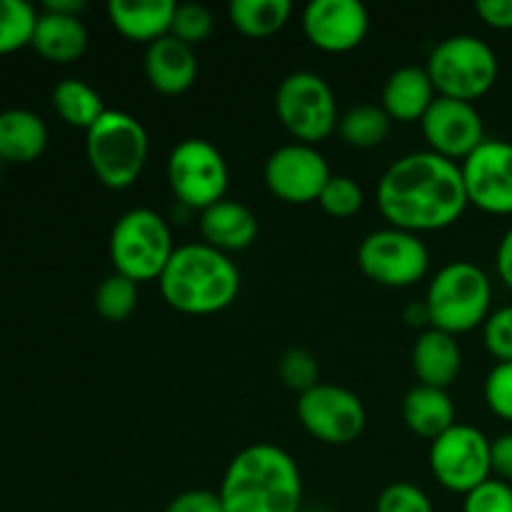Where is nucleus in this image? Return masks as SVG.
Wrapping results in <instances>:
<instances>
[{
  "instance_id": "nucleus-1",
  "label": "nucleus",
  "mask_w": 512,
  "mask_h": 512,
  "mask_svg": "<svg viewBox=\"0 0 512 512\" xmlns=\"http://www.w3.org/2000/svg\"><path fill=\"white\" fill-rule=\"evenodd\" d=\"M375 198L390 228L415 235L450 228L470 205L460 163L430 150L395 160L378 180Z\"/></svg>"
},
{
  "instance_id": "nucleus-2",
  "label": "nucleus",
  "mask_w": 512,
  "mask_h": 512,
  "mask_svg": "<svg viewBox=\"0 0 512 512\" xmlns=\"http://www.w3.org/2000/svg\"><path fill=\"white\" fill-rule=\"evenodd\" d=\"M218 495L223 512H300L303 475L288 450L248 445L228 463Z\"/></svg>"
},
{
  "instance_id": "nucleus-3",
  "label": "nucleus",
  "mask_w": 512,
  "mask_h": 512,
  "mask_svg": "<svg viewBox=\"0 0 512 512\" xmlns=\"http://www.w3.org/2000/svg\"><path fill=\"white\" fill-rule=\"evenodd\" d=\"M163 300L183 315H213L240 293V270L230 255L205 243L178 245L158 280Z\"/></svg>"
},
{
  "instance_id": "nucleus-4",
  "label": "nucleus",
  "mask_w": 512,
  "mask_h": 512,
  "mask_svg": "<svg viewBox=\"0 0 512 512\" xmlns=\"http://www.w3.org/2000/svg\"><path fill=\"white\" fill-rule=\"evenodd\" d=\"M430 328L460 335L483 328L493 313V283L480 265L470 260H455L433 275L425 293Z\"/></svg>"
},
{
  "instance_id": "nucleus-5",
  "label": "nucleus",
  "mask_w": 512,
  "mask_h": 512,
  "mask_svg": "<svg viewBox=\"0 0 512 512\" xmlns=\"http://www.w3.org/2000/svg\"><path fill=\"white\" fill-rule=\"evenodd\" d=\"M148 130L135 115L105 110L103 118L85 133V155L95 178L110 190L135 185L148 163Z\"/></svg>"
},
{
  "instance_id": "nucleus-6",
  "label": "nucleus",
  "mask_w": 512,
  "mask_h": 512,
  "mask_svg": "<svg viewBox=\"0 0 512 512\" xmlns=\"http://www.w3.org/2000/svg\"><path fill=\"white\" fill-rule=\"evenodd\" d=\"M110 263L115 273L133 283L160 280L175 253L170 225L150 208H133L115 220L108 240Z\"/></svg>"
},
{
  "instance_id": "nucleus-7",
  "label": "nucleus",
  "mask_w": 512,
  "mask_h": 512,
  "mask_svg": "<svg viewBox=\"0 0 512 512\" xmlns=\"http://www.w3.org/2000/svg\"><path fill=\"white\" fill-rule=\"evenodd\" d=\"M425 70L438 95L475 103L498 83L500 63L485 40L463 33L440 40L430 53Z\"/></svg>"
},
{
  "instance_id": "nucleus-8",
  "label": "nucleus",
  "mask_w": 512,
  "mask_h": 512,
  "mask_svg": "<svg viewBox=\"0 0 512 512\" xmlns=\"http://www.w3.org/2000/svg\"><path fill=\"white\" fill-rule=\"evenodd\" d=\"M275 115L295 143L318 145L338 130V100L323 75L295 70L275 90Z\"/></svg>"
},
{
  "instance_id": "nucleus-9",
  "label": "nucleus",
  "mask_w": 512,
  "mask_h": 512,
  "mask_svg": "<svg viewBox=\"0 0 512 512\" xmlns=\"http://www.w3.org/2000/svg\"><path fill=\"white\" fill-rule=\"evenodd\" d=\"M175 200L190 210H208L228 193V160L205 138H185L170 150L165 165Z\"/></svg>"
},
{
  "instance_id": "nucleus-10",
  "label": "nucleus",
  "mask_w": 512,
  "mask_h": 512,
  "mask_svg": "<svg viewBox=\"0 0 512 512\" xmlns=\"http://www.w3.org/2000/svg\"><path fill=\"white\" fill-rule=\"evenodd\" d=\"M358 265L373 283L410 288L428 275L430 250L420 235L388 225L365 235L358 245Z\"/></svg>"
},
{
  "instance_id": "nucleus-11",
  "label": "nucleus",
  "mask_w": 512,
  "mask_h": 512,
  "mask_svg": "<svg viewBox=\"0 0 512 512\" xmlns=\"http://www.w3.org/2000/svg\"><path fill=\"white\" fill-rule=\"evenodd\" d=\"M490 443L493 440H488L483 430L455 423L430 443V473L450 493L468 495L470 490L493 478Z\"/></svg>"
},
{
  "instance_id": "nucleus-12",
  "label": "nucleus",
  "mask_w": 512,
  "mask_h": 512,
  "mask_svg": "<svg viewBox=\"0 0 512 512\" xmlns=\"http://www.w3.org/2000/svg\"><path fill=\"white\" fill-rule=\"evenodd\" d=\"M305 433L325 445H350L363 435L368 413L353 390L333 383H318L308 393L298 395L295 405Z\"/></svg>"
},
{
  "instance_id": "nucleus-13",
  "label": "nucleus",
  "mask_w": 512,
  "mask_h": 512,
  "mask_svg": "<svg viewBox=\"0 0 512 512\" xmlns=\"http://www.w3.org/2000/svg\"><path fill=\"white\" fill-rule=\"evenodd\" d=\"M265 185L278 200L290 205L318 203L325 185L333 178L325 155L315 145H280L265 160Z\"/></svg>"
},
{
  "instance_id": "nucleus-14",
  "label": "nucleus",
  "mask_w": 512,
  "mask_h": 512,
  "mask_svg": "<svg viewBox=\"0 0 512 512\" xmlns=\"http://www.w3.org/2000/svg\"><path fill=\"white\" fill-rule=\"evenodd\" d=\"M420 130L430 153L463 163L485 143V123L475 103L455 98H438L420 120Z\"/></svg>"
},
{
  "instance_id": "nucleus-15",
  "label": "nucleus",
  "mask_w": 512,
  "mask_h": 512,
  "mask_svg": "<svg viewBox=\"0 0 512 512\" xmlns=\"http://www.w3.org/2000/svg\"><path fill=\"white\" fill-rule=\"evenodd\" d=\"M468 203L490 215H512V143L485 138L460 163Z\"/></svg>"
},
{
  "instance_id": "nucleus-16",
  "label": "nucleus",
  "mask_w": 512,
  "mask_h": 512,
  "mask_svg": "<svg viewBox=\"0 0 512 512\" xmlns=\"http://www.w3.org/2000/svg\"><path fill=\"white\" fill-rule=\"evenodd\" d=\"M370 15L360 0H313L303 10V33L323 53H350L365 40Z\"/></svg>"
},
{
  "instance_id": "nucleus-17",
  "label": "nucleus",
  "mask_w": 512,
  "mask_h": 512,
  "mask_svg": "<svg viewBox=\"0 0 512 512\" xmlns=\"http://www.w3.org/2000/svg\"><path fill=\"white\" fill-rule=\"evenodd\" d=\"M198 70L195 48L180 43L173 35L155 40L145 50V78L150 88L163 95H180L193 88Z\"/></svg>"
},
{
  "instance_id": "nucleus-18",
  "label": "nucleus",
  "mask_w": 512,
  "mask_h": 512,
  "mask_svg": "<svg viewBox=\"0 0 512 512\" xmlns=\"http://www.w3.org/2000/svg\"><path fill=\"white\" fill-rule=\"evenodd\" d=\"M198 225L200 233H203V243L225 255L250 248L260 230L253 210L238 200L228 198L203 210Z\"/></svg>"
},
{
  "instance_id": "nucleus-19",
  "label": "nucleus",
  "mask_w": 512,
  "mask_h": 512,
  "mask_svg": "<svg viewBox=\"0 0 512 512\" xmlns=\"http://www.w3.org/2000/svg\"><path fill=\"white\" fill-rule=\"evenodd\" d=\"M438 98L428 70L418 65H403L393 70L383 85L380 108L398 123H420L433 100Z\"/></svg>"
},
{
  "instance_id": "nucleus-20",
  "label": "nucleus",
  "mask_w": 512,
  "mask_h": 512,
  "mask_svg": "<svg viewBox=\"0 0 512 512\" xmlns=\"http://www.w3.org/2000/svg\"><path fill=\"white\" fill-rule=\"evenodd\" d=\"M463 370V350L458 338L443 330L428 328L413 345V373L420 385L448 390Z\"/></svg>"
},
{
  "instance_id": "nucleus-21",
  "label": "nucleus",
  "mask_w": 512,
  "mask_h": 512,
  "mask_svg": "<svg viewBox=\"0 0 512 512\" xmlns=\"http://www.w3.org/2000/svg\"><path fill=\"white\" fill-rule=\"evenodd\" d=\"M175 8L173 0H110L108 20L123 38L150 45L170 35Z\"/></svg>"
},
{
  "instance_id": "nucleus-22",
  "label": "nucleus",
  "mask_w": 512,
  "mask_h": 512,
  "mask_svg": "<svg viewBox=\"0 0 512 512\" xmlns=\"http://www.w3.org/2000/svg\"><path fill=\"white\" fill-rule=\"evenodd\" d=\"M30 45L48 63L68 65L83 58L88 48V28L78 15H60L40 10Z\"/></svg>"
},
{
  "instance_id": "nucleus-23",
  "label": "nucleus",
  "mask_w": 512,
  "mask_h": 512,
  "mask_svg": "<svg viewBox=\"0 0 512 512\" xmlns=\"http://www.w3.org/2000/svg\"><path fill=\"white\" fill-rule=\"evenodd\" d=\"M48 148V125L38 113L10 108L0 113V160L25 165L38 160Z\"/></svg>"
},
{
  "instance_id": "nucleus-24",
  "label": "nucleus",
  "mask_w": 512,
  "mask_h": 512,
  "mask_svg": "<svg viewBox=\"0 0 512 512\" xmlns=\"http://www.w3.org/2000/svg\"><path fill=\"white\" fill-rule=\"evenodd\" d=\"M403 420L410 433L433 443L455 425V403L448 390L418 383L403 398Z\"/></svg>"
},
{
  "instance_id": "nucleus-25",
  "label": "nucleus",
  "mask_w": 512,
  "mask_h": 512,
  "mask_svg": "<svg viewBox=\"0 0 512 512\" xmlns=\"http://www.w3.org/2000/svg\"><path fill=\"white\" fill-rule=\"evenodd\" d=\"M293 15L290 0H233L228 5V18L245 38H270L288 25Z\"/></svg>"
},
{
  "instance_id": "nucleus-26",
  "label": "nucleus",
  "mask_w": 512,
  "mask_h": 512,
  "mask_svg": "<svg viewBox=\"0 0 512 512\" xmlns=\"http://www.w3.org/2000/svg\"><path fill=\"white\" fill-rule=\"evenodd\" d=\"M53 108L60 115V120L70 125V128H80L88 133L108 108L103 105L98 90L88 85L85 80L65 78L55 85L53 90Z\"/></svg>"
},
{
  "instance_id": "nucleus-27",
  "label": "nucleus",
  "mask_w": 512,
  "mask_h": 512,
  "mask_svg": "<svg viewBox=\"0 0 512 512\" xmlns=\"http://www.w3.org/2000/svg\"><path fill=\"white\" fill-rule=\"evenodd\" d=\"M390 125H393V120H390V115L380 105L363 103L353 105L348 113L340 115L338 133L343 143H348L350 148L370 150L388 140Z\"/></svg>"
},
{
  "instance_id": "nucleus-28",
  "label": "nucleus",
  "mask_w": 512,
  "mask_h": 512,
  "mask_svg": "<svg viewBox=\"0 0 512 512\" xmlns=\"http://www.w3.org/2000/svg\"><path fill=\"white\" fill-rule=\"evenodd\" d=\"M95 310L108 323H123L138 308V283L125 275L113 273L95 290Z\"/></svg>"
},
{
  "instance_id": "nucleus-29",
  "label": "nucleus",
  "mask_w": 512,
  "mask_h": 512,
  "mask_svg": "<svg viewBox=\"0 0 512 512\" xmlns=\"http://www.w3.org/2000/svg\"><path fill=\"white\" fill-rule=\"evenodd\" d=\"M38 10L25 0H0V55H10L33 40Z\"/></svg>"
},
{
  "instance_id": "nucleus-30",
  "label": "nucleus",
  "mask_w": 512,
  "mask_h": 512,
  "mask_svg": "<svg viewBox=\"0 0 512 512\" xmlns=\"http://www.w3.org/2000/svg\"><path fill=\"white\" fill-rule=\"evenodd\" d=\"M278 375L285 388L303 395L320 383V365L315 355L305 348H290L280 355Z\"/></svg>"
},
{
  "instance_id": "nucleus-31",
  "label": "nucleus",
  "mask_w": 512,
  "mask_h": 512,
  "mask_svg": "<svg viewBox=\"0 0 512 512\" xmlns=\"http://www.w3.org/2000/svg\"><path fill=\"white\" fill-rule=\"evenodd\" d=\"M213 28H215V18H213V13L205 8V5L180 3L178 8H175L173 25H170V35H173V38H178L180 43L195 48V45L205 43V40L213 35Z\"/></svg>"
},
{
  "instance_id": "nucleus-32",
  "label": "nucleus",
  "mask_w": 512,
  "mask_h": 512,
  "mask_svg": "<svg viewBox=\"0 0 512 512\" xmlns=\"http://www.w3.org/2000/svg\"><path fill=\"white\" fill-rule=\"evenodd\" d=\"M363 200V188H360L353 178H348V175H333V178L328 180V185H325L318 203L328 215L345 220L353 218V215L363 208Z\"/></svg>"
},
{
  "instance_id": "nucleus-33",
  "label": "nucleus",
  "mask_w": 512,
  "mask_h": 512,
  "mask_svg": "<svg viewBox=\"0 0 512 512\" xmlns=\"http://www.w3.org/2000/svg\"><path fill=\"white\" fill-rule=\"evenodd\" d=\"M375 512H435L433 500L415 483H390L380 490L375 500Z\"/></svg>"
},
{
  "instance_id": "nucleus-34",
  "label": "nucleus",
  "mask_w": 512,
  "mask_h": 512,
  "mask_svg": "<svg viewBox=\"0 0 512 512\" xmlns=\"http://www.w3.org/2000/svg\"><path fill=\"white\" fill-rule=\"evenodd\" d=\"M485 405L505 423H512V363H495L483 385Z\"/></svg>"
},
{
  "instance_id": "nucleus-35",
  "label": "nucleus",
  "mask_w": 512,
  "mask_h": 512,
  "mask_svg": "<svg viewBox=\"0 0 512 512\" xmlns=\"http://www.w3.org/2000/svg\"><path fill=\"white\" fill-rule=\"evenodd\" d=\"M483 343L498 363H512V305L488 315L483 325Z\"/></svg>"
},
{
  "instance_id": "nucleus-36",
  "label": "nucleus",
  "mask_w": 512,
  "mask_h": 512,
  "mask_svg": "<svg viewBox=\"0 0 512 512\" xmlns=\"http://www.w3.org/2000/svg\"><path fill=\"white\" fill-rule=\"evenodd\" d=\"M463 512H512V485L498 478L485 480L465 495Z\"/></svg>"
},
{
  "instance_id": "nucleus-37",
  "label": "nucleus",
  "mask_w": 512,
  "mask_h": 512,
  "mask_svg": "<svg viewBox=\"0 0 512 512\" xmlns=\"http://www.w3.org/2000/svg\"><path fill=\"white\" fill-rule=\"evenodd\" d=\"M165 512H223V503L215 490H185L170 500Z\"/></svg>"
},
{
  "instance_id": "nucleus-38",
  "label": "nucleus",
  "mask_w": 512,
  "mask_h": 512,
  "mask_svg": "<svg viewBox=\"0 0 512 512\" xmlns=\"http://www.w3.org/2000/svg\"><path fill=\"white\" fill-rule=\"evenodd\" d=\"M475 13L488 28L512 30V0H480L475 3Z\"/></svg>"
},
{
  "instance_id": "nucleus-39",
  "label": "nucleus",
  "mask_w": 512,
  "mask_h": 512,
  "mask_svg": "<svg viewBox=\"0 0 512 512\" xmlns=\"http://www.w3.org/2000/svg\"><path fill=\"white\" fill-rule=\"evenodd\" d=\"M490 463H493V478L512 485V433H503L490 443Z\"/></svg>"
},
{
  "instance_id": "nucleus-40",
  "label": "nucleus",
  "mask_w": 512,
  "mask_h": 512,
  "mask_svg": "<svg viewBox=\"0 0 512 512\" xmlns=\"http://www.w3.org/2000/svg\"><path fill=\"white\" fill-rule=\"evenodd\" d=\"M495 268H498V278L512 290V225L505 230L495 250Z\"/></svg>"
},
{
  "instance_id": "nucleus-41",
  "label": "nucleus",
  "mask_w": 512,
  "mask_h": 512,
  "mask_svg": "<svg viewBox=\"0 0 512 512\" xmlns=\"http://www.w3.org/2000/svg\"><path fill=\"white\" fill-rule=\"evenodd\" d=\"M88 8L83 0H45L43 10H50V13H60V15H78Z\"/></svg>"
},
{
  "instance_id": "nucleus-42",
  "label": "nucleus",
  "mask_w": 512,
  "mask_h": 512,
  "mask_svg": "<svg viewBox=\"0 0 512 512\" xmlns=\"http://www.w3.org/2000/svg\"><path fill=\"white\" fill-rule=\"evenodd\" d=\"M405 320H408V325H413V328H418V325H430L428 308H425V303L410 305L408 313H405Z\"/></svg>"
},
{
  "instance_id": "nucleus-43",
  "label": "nucleus",
  "mask_w": 512,
  "mask_h": 512,
  "mask_svg": "<svg viewBox=\"0 0 512 512\" xmlns=\"http://www.w3.org/2000/svg\"><path fill=\"white\" fill-rule=\"evenodd\" d=\"M3 165L5 163H3V160H0V180H3Z\"/></svg>"
}]
</instances>
